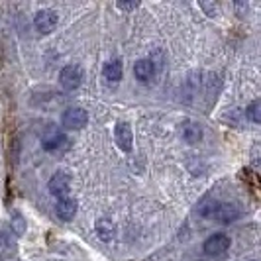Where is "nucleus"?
<instances>
[{
	"label": "nucleus",
	"mask_w": 261,
	"mask_h": 261,
	"mask_svg": "<svg viewBox=\"0 0 261 261\" xmlns=\"http://www.w3.org/2000/svg\"><path fill=\"white\" fill-rule=\"evenodd\" d=\"M41 145H43V149H47V151H59V149L67 147V136L59 134V132H53L49 136H43Z\"/></svg>",
	"instance_id": "obj_10"
},
{
	"label": "nucleus",
	"mask_w": 261,
	"mask_h": 261,
	"mask_svg": "<svg viewBox=\"0 0 261 261\" xmlns=\"http://www.w3.org/2000/svg\"><path fill=\"white\" fill-rule=\"evenodd\" d=\"M55 212H57V216H59L61 220H65V222L73 220V216L77 214V200H75V198H69V196L59 198V200H57V206H55Z\"/></svg>",
	"instance_id": "obj_7"
},
{
	"label": "nucleus",
	"mask_w": 261,
	"mask_h": 261,
	"mask_svg": "<svg viewBox=\"0 0 261 261\" xmlns=\"http://www.w3.org/2000/svg\"><path fill=\"white\" fill-rule=\"evenodd\" d=\"M228 248H230V238L226 234H214L204 242V253L210 257L224 255L228 251Z\"/></svg>",
	"instance_id": "obj_5"
},
{
	"label": "nucleus",
	"mask_w": 261,
	"mask_h": 261,
	"mask_svg": "<svg viewBox=\"0 0 261 261\" xmlns=\"http://www.w3.org/2000/svg\"><path fill=\"white\" fill-rule=\"evenodd\" d=\"M61 122H63V126L65 128H71V130H81L83 126H87V122H89V114H87V110H83V108H67L65 112H63V118H61Z\"/></svg>",
	"instance_id": "obj_3"
},
{
	"label": "nucleus",
	"mask_w": 261,
	"mask_h": 261,
	"mask_svg": "<svg viewBox=\"0 0 261 261\" xmlns=\"http://www.w3.org/2000/svg\"><path fill=\"white\" fill-rule=\"evenodd\" d=\"M134 75L138 81H142V83H149L153 75H155V65H153V61L151 59H140L136 65H134Z\"/></svg>",
	"instance_id": "obj_8"
},
{
	"label": "nucleus",
	"mask_w": 261,
	"mask_h": 261,
	"mask_svg": "<svg viewBox=\"0 0 261 261\" xmlns=\"http://www.w3.org/2000/svg\"><path fill=\"white\" fill-rule=\"evenodd\" d=\"M114 140H116V145L122 149V151H132L134 136H132L130 126L124 124V122H118L116 128H114Z\"/></svg>",
	"instance_id": "obj_6"
},
{
	"label": "nucleus",
	"mask_w": 261,
	"mask_h": 261,
	"mask_svg": "<svg viewBox=\"0 0 261 261\" xmlns=\"http://www.w3.org/2000/svg\"><path fill=\"white\" fill-rule=\"evenodd\" d=\"M59 83H61V87L65 91H75V89H79L81 83H83V71H81V67L77 65L63 67L61 73H59Z\"/></svg>",
	"instance_id": "obj_2"
},
{
	"label": "nucleus",
	"mask_w": 261,
	"mask_h": 261,
	"mask_svg": "<svg viewBox=\"0 0 261 261\" xmlns=\"http://www.w3.org/2000/svg\"><path fill=\"white\" fill-rule=\"evenodd\" d=\"M59 24V16L55 10L51 8H45V10H39L36 16H34V26L39 34H51L53 30Z\"/></svg>",
	"instance_id": "obj_1"
},
{
	"label": "nucleus",
	"mask_w": 261,
	"mask_h": 261,
	"mask_svg": "<svg viewBox=\"0 0 261 261\" xmlns=\"http://www.w3.org/2000/svg\"><path fill=\"white\" fill-rule=\"evenodd\" d=\"M102 73H105V77L108 81H112V83H116L122 79V73H124V69H122V61H118V59H112V61H108L102 69Z\"/></svg>",
	"instance_id": "obj_13"
},
{
	"label": "nucleus",
	"mask_w": 261,
	"mask_h": 261,
	"mask_svg": "<svg viewBox=\"0 0 261 261\" xmlns=\"http://www.w3.org/2000/svg\"><path fill=\"white\" fill-rule=\"evenodd\" d=\"M218 218L220 222H234L236 218L240 216V210L236 208L234 204H228V202H218L216 204V210H214V214H212V218Z\"/></svg>",
	"instance_id": "obj_9"
},
{
	"label": "nucleus",
	"mask_w": 261,
	"mask_h": 261,
	"mask_svg": "<svg viewBox=\"0 0 261 261\" xmlns=\"http://www.w3.org/2000/svg\"><path fill=\"white\" fill-rule=\"evenodd\" d=\"M47 189H49V193L53 196L65 198L69 195V191H71V175H67L63 171L55 173L51 179H49V183H47Z\"/></svg>",
	"instance_id": "obj_4"
},
{
	"label": "nucleus",
	"mask_w": 261,
	"mask_h": 261,
	"mask_svg": "<svg viewBox=\"0 0 261 261\" xmlns=\"http://www.w3.org/2000/svg\"><path fill=\"white\" fill-rule=\"evenodd\" d=\"M183 138L189 144H198L202 140V130H200V124H196L193 120H187L183 122V128H181Z\"/></svg>",
	"instance_id": "obj_11"
},
{
	"label": "nucleus",
	"mask_w": 261,
	"mask_h": 261,
	"mask_svg": "<svg viewBox=\"0 0 261 261\" xmlns=\"http://www.w3.org/2000/svg\"><path fill=\"white\" fill-rule=\"evenodd\" d=\"M140 6V2H118L116 8L118 10H136Z\"/></svg>",
	"instance_id": "obj_15"
},
{
	"label": "nucleus",
	"mask_w": 261,
	"mask_h": 261,
	"mask_svg": "<svg viewBox=\"0 0 261 261\" xmlns=\"http://www.w3.org/2000/svg\"><path fill=\"white\" fill-rule=\"evenodd\" d=\"M259 108H261V102H259V100H253V102H251V105L248 106V116H249V120H251L253 124H259V122H261Z\"/></svg>",
	"instance_id": "obj_14"
},
{
	"label": "nucleus",
	"mask_w": 261,
	"mask_h": 261,
	"mask_svg": "<svg viewBox=\"0 0 261 261\" xmlns=\"http://www.w3.org/2000/svg\"><path fill=\"white\" fill-rule=\"evenodd\" d=\"M94 230H96V234L100 240H105V242H110L112 238H114V224L110 222L108 218H100V220H96L94 224Z\"/></svg>",
	"instance_id": "obj_12"
}]
</instances>
